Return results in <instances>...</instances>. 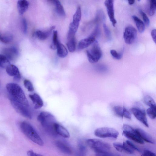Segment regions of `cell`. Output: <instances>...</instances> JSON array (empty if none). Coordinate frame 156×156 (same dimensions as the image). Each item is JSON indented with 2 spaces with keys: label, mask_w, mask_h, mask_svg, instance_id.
I'll return each instance as SVG.
<instances>
[{
  "label": "cell",
  "mask_w": 156,
  "mask_h": 156,
  "mask_svg": "<svg viewBox=\"0 0 156 156\" xmlns=\"http://www.w3.org/2000/svg\"><path fill=\"white\" fill-rule=\"evenodd\" d=\"M20 127L22 132L30 140L39 146H43V140L30 124L26 121L22 122Z\"/></svg>",
  "instance_id": "3"
},
{
  "label": "cell",
  "mask_w": 156,
  "mask_h": 156,
  "mask_svg": "<svg viewBox=\"0 0 156 156\" xmlns=\"http://www.w3.org/2000/svg\"><path fill=\"white\" fill-rule=\"evenodd\" d=\"M95 156H121L119 154L108 152L102 153H96Z\"/></svg>",
  "instance_id": "38"
},
{
  "label": "cell",
  "mask_w": 156,
  "mask_h": 156,
  "mask_svg": "<svg viewBox=\"0 0 156 156\" xmlns=\"http://www.w3.org/2000/svg\"><path fill=\"white\" fill-rule=\"evenodd\" d=\"M128 2L130 5L133 4L135 2V1L134 0H128Z\"/></svg>",
  "instance_id": "45"
},
{
  "label": "cell",
  "mask_w": 156,
  "mask_h": 156,
  "mask_svg": "<svg viewBox=\"0 0 156 156\" xmlns=\"http://www.w3.org/2000/svg\"><path fill=\"white\" fill-rule=\"evenodd\" d=\"M104 30L106 36L107 38L109 40L111 39L112 36L111 33L105 23L103 25Z\"/></svg>",
  "instance_id": "36"
},
{
  "label": "cell",
  "mask_w": 156,
  "mask_h": 156,
  "mask_svg": "<svg viewBox=\"0 0 156 156\" xmlns=\"http://www.w3.org/2000/svg\"><path fill=\"white\" fill-rule=\"evenodd\" d=\"M115 113L119 116L124 117L129 119L131 118V115L130 112L124 107L120 106H115L113 108Z\"/></svg>",
  "instance_id": "15"
},
{
  "label": "cell",
  "mask_w": 156,
  "mask_h": 156,
  "mask_svg": "<svg viewBox=\"0 0 156 156\" xmlns=\"http://www.w3.org/2000/svg\"><path fill=\"white\" fill-rule=\"evenodd\" d=\"M141 156H156L155 154L153 152L149 150H145Z\"/></svg>",
  "instance_id": "43"
},
{
  "label": "cell",
  "mask_w": 156,
  "mask_h": 156,
  "mask_svg": "<svg viewBox=\"0 0 156 156\" xmlns=\"http://www.w3.org/2000/svg\"><path fill=\"white\" fill-rule=\"evenodd\" d=\"M156 32L155 29H154L152 30L151 33V35L154 41L156 43Z\"/></svg>",
  "instance_id": "44"
},
{
  "label": "cell",
  "mask_w": 156,
  "mask_h": 156,
  "mask_svg": "<svg viewBox=\"0 0 156 156\" xmlns=\"http://www.w3.org/2000/svg\"><path fill=\"white\" fill-rule=\"evenodd\" d=\"M5 69L7 73L9 76L13 77L16 80L20 79L21 76L19 70L16 66L10 64Z\"/></svg>",
  "instance_id": "16"
},
{
  "label": "cell",
  "mask_w": 156,
  "mask_h": 156,
  "mask_svg": "<svg viewBox=\"0 0 156 156\" xmlns=\"http://www.w3.org/2000/svg\"><path fill=\"white\" fill-rule=\"evenodd\" d=\"M108 16L113 27L115 26L117 21L115 18L114 8V1L107 0L104 2Z\"/></svg>",
  "instance_id": "12"
},
{
  "label": "cell",
  "mask_w": 156,
  "mask_h": 156,
  "mask_svg": "<svg viewBox=\"0 0 156 156\" xmlns=\"http://www.w3.org/2000/svg\"><path fill=\"white\" fill-rule=\"evenodd\" d=\"M156 108L150 107L147 110V113L149 117L151 119H155L156 116Z\"/></svg>",
  "instance_id": "33"
},
{
  "label": "cell",
  "mask_w": 156,
  "mask_h": 156,
  "mask_svg": "<svg viewBox=\"0 0 156 156\" xmlns=\"http://www.w3.org/2000/svg\"><path fill=\"white\" fill-rule=\"evenodd\" d=\"M58 40V32L57 31H53L52 42L51 46V48L53 49H56L59 43Z\"/></svg>",
  "instance_id": "28"
},
{
  "label": "cell",
  "mask_w": 156,
  "mask_h": 156,
  "mask_svg": "<svg viewBox=\"0 0 156 156\" xmlns=\"http://www.w3.org/2000/svg\"><path fill=\"white\" fill-rule=\"evenodd\" d=\"M37 119L48 133L53 135L56 134L54 125L57 122L55 117L51 113L46 111L42 112L38 115Z\"/></svg>",
  "instance_id": "2"
},
{
  "label": "cell",
  "mask_w": 156,
  "mask_h": 156,
  "mask_svg": "<svg viewBox=\"0 0 156 156\" xmlns=\"http://www.w3.org/2000/svg\"><path fill=\"white\" fill-rule=\"evenodd\" d=\"M86 143L96 153L109 152L111 148L110 145L98 139H88L86 140Z\"/></svg>",
  "instance_id": "4"
},
{
  "label": "cell",
  "mask_w": 156,
  "mask_h": 156,
  "mask_svg": "<svg viewBox=\"0 0 156 156\" xmlns=\"http://www.w3.org/2000/svg\"><path fill=\"white\" fill-rule=\"evenodd\" d=\"M136 131L142 140L154 144L155 141L152 137L149 134L140 128L135 129Z\"/></svg>",
  "instance_id": "20"
},
{
  "label": "cell",
  "mask_w": 156,
  "mask_h": 156,
  "mask_svg": "<svg viewBox=\"0 0 156 156\" xmlns=\"http://www.w3.org/2000/svg\"><path fill=\"white\" fill-rule=\"evenodd\" d=\"M145 103L150 107L156 108L155 102L153 99L150 96L147 95L144 99Z\"/></svg>",
  "instance_id": "30"
},
{
  "label": "cell",
  "mask_w": 156,
  "mask_h": 156,
  "mask_svg": "<svg viewBox=\"0 0 156 156\" xmlns=\"http://www.w3.org/2000/svg\"><path fill=\"white\" fill-rule=\"evenodd\" d=\"M95 38L90 35L87 38L81 40L79 42L78 48L79 50H82L87 48L95 41Z\"/></svg>",
  "instance_id": "18"
},
{
  "label": "cell",
  "mask_w": 156,
  "mask_h": 156,
  "mask_svg": "<svg viewBox=\"0 0 156 156\" xmlns=\"http://www.w3.org/2000/svg\"><path fill=\"white\" fill-rule=\"evenodd\" d=\"M113 146L115 149L120 152L123 151L122 144L118 142H115L113 143Z\"/></svg>",
  "instance_id": "39"
},
{
  "label": "cell",
  "mask_w": 156,
  "mask_h": 156,
  "mask_svg": "<svg viewBox=\"0 0 156 156\" xmlns=\"http://www.w3.org/2000/svg\"><path fill=\"white\" fill-rule=\"evenodd\" d=\"M56 49L57 54L60 58H64L68 54V51L66 47L60 43L58 44Z\"/></svg>",
  "instance_id": "24"
},
{
  "label": "cell",
  "mask_w": 156,
  "mask_h": 156,
  "mask_svg": "<svg viewBox=\"0 0 156 156\" xmlns=\"http://www.w3.org/2000/svg\"><path fill=\"white\" fill-rule=\"evenodd\" d=\"M156 7V2L155 0H151L150 1V8L149 12V15H153L155 11Z\"/></svg>",
  "instance_id": "31"
},
{
  "label": "cell",
  "mask_w": 156,
  "mask_h": 156,
  "mask_svg": "<svg viewBox=\"0 0 156 156\" xmlns=\"http://www.w3.org/2000/svg\"><path fill=\"white\" fill-rule=\"evenodd\" d=\"M122 144L123 151L130 154L134 153V150L129 146L126 142H123Z\"/></svg>",
  "instance_id": "35"
},
{
  "label": "cell",
  "mask_w": 156,
  "mask_h": 156,
  "mask_svg": "<svg viewBox=\"0 0 156 156\" xmlns=\"http://www.w3.org/2000/svg\"><path fill=\"white\" fill-rule=\"evenodd\" d=\"M137 36L136 29L131 26H129L126 27L123 33V37L125 43L131 44L134 43Z\"/></svg>",
  "instance_id": "9"
},
{
  "label": "cell",
  "mask_w": 156,
  "mask_h": 156,
  "mask_svg": "<svg viewBox=\"0 0 156 156\" xmlns=\"http://www.w3.org/2000/svg\"><path fill=\"white\" fill-rule=\"evenodd\" d=\"M81 17V9L80 7L79 6L73 16L72 22L69 25V31L75 34L78 29Z\"/></svg>",
  "instance_id": "10"
},
{
  "label": "cell",
  "mask_w": 156,
  "mask_h": 156,
  "mask_svg": "<svg viewBox=\"0 0 156 156\" xmlns=\"http://www.w3.org/2000/svg\"><path fill=\"white\" fill-rule=\"evenodd\" d=\"M9 98L12 106L18 113L26 118L30 119H32V114L29 107L16 101L10 97Z\"/></svg>",
  "instance_id": "7"
},
{
  "label": "cell",
  "mask_w": 156,
  "mask_h": 156,
  "mask_svg": "<svg viewBox=\"0 0 156 156\" xmlns=\"http://www.w3.org/2000/svg\"><path fill=\"white\" fill-rule=\"evenodd\" d=\"M52 1L55 5L56 10L58 14L62 16H65L66 15L65 12L60 2L58 0H54Z\"/></svg>",
  "instance_id": "26"
},
{
  "label": "cell",
  "mask_w": 156,
  "mask_h": 156,
  "mask_svg": "<svg viewBox=\"0 0 156 156\" xmlns=\"http://www.w3.org/2000/svg\"><path fill=\"white\" fill-rule=\"evenodd\" d=\"M29 6L28 2L25 0H19L17 3V8L20 15H22L27 10Z\"/></svg>",
  "instance_id": "23"
},
{
  "label": "cell",
  "mask_w": 156,
  "mask_h": 156,
  "mask_svg": "<svg viewBox=\"0 0 156 156\" xmlns=\"http://www.w3.org/2000/svg\"><path fill=\"white\" fill-rule=\"evenodd\" d=\"M126 143L133 150H135L139 152L141 151L140 149L130 141L127 140L126 141Z\"/></svg>",
  "instance_id": "40"
},
{
  "label": "cell",
  "mask_w": 156,
  "mask_h": 156,
  "mask_svg": "<svg viewBox=\"0 0 156 156\" xmlns=\"http://www.w3.org/2000/svg\"><path fill=\"white\" fill-rule=\"evenodd\" d=\"M100 33V29L99 26L97 25L94 30L92 33L90 35V36H93L96 38V37L98 36Z\"/></svg>",
  "instance_id": "42"
},
{
  "label": "cell",
  "mask_w": 156,
  "mask_h": 156,
  "mask_svg": "<svg viewBox=\"0 0 156 156\" xmlns=\"http://www.w3.org/2000/svg\"><path fill=\"white\" fill-rule=\"evenodd\" d=\"M4 55L9 61H14L17 58L18 55L17 49L14 47L5 48L3 51Z\"/></svg>",
  "instance_id": "13"
},
{
  "label": "cell",
  "mask_w": 156,
  "mask_h": 156,
  "mask_svg": "<svg viewBox=\"0 0 156 156\" xmlns=\"http://www.w3.org/2000/svg\"><path fill=\"white\" fill-rule=\"evenodd\" d=\"M68 41L66 44L68 49L69 52H73L76 49V40L75 34L69 31L67 36Z\"/></svg>",
  "instance_id": "14"
},
{
  "label": "cell",
  "mask_w": 156,
  "mask_h": 156,
  "mask_svg": "<svg viewBox=\"0 0 156 156\" xmlns=\"http://www.w3.org/2000/svg\"><path fill=\"white\" fill-rule=\"evenodd\" d=\"M6 87L9 94V97L26 106L29 107L28 101L20 86L15 83H9L6 84Z\"/></svg>",
  "instance_id": "1"
},
{
  "label": "cell",
  "mask_w": 156,
  "mask_h": 156,
  "mask_svg": "<svg viewBox=\"0 0 156 156\" xmlns=\"http://www.w3.org/2000/svg\"><path fill=\"white\" fill-rule=\"evenodd\" d=\"M96 136L102 138H116L119 135L115 129L108 127H103L96 129L94 132Z\"/></svg>",
  "instance_id": "8"
},
{
  "label": "cell",
  "mask_w": 156,
  "mask_h": 156,
  "mask_svg": "<svg viewBox=\"0 0 156 156\" xmlns=\"http://www.w3.org/2000/svg\"><path fill=\"white\" fill-rule=\"evenodd\" d=\"M13 39L12 35L10 34H0V41L5 43H8L12 41Z\"/></svg>",
  "instance_id": "29"
},
{
  "label": "cell",
  "mask_w": 156,
  "mask_h": 156,
  "mask_svg": "<svg viewBox=\"0 0 156 156\" xmlns=\"http://www.w3.org/2000/svg\"><path fill=\"white\" fill-rule=\"evenodd\" d=\"M55 28V26L51 27L49 30L44 31L38 30L36 31L35 35L39 39L44 40L46 39Z\"/></svg>",
  "instance_id": "22"
},
{
  "label": "cell",
  "mask_w": 156,
  "mask_h": 156,
  "mask_svg": "<svg viewBox=\"0 0 156 156\" xmlns=\"http://www.w3.org/2000/svg\"><path fill=\"white\" fill-rule=\"evenodd\" d=\"M55 132L62 137L65 138H68L70 137V134L64 126L57 122L54 125Z\"/></svg>",
  "instance_id": "17"
},
{
  "label": "cell",
  "mask_w": 156,
  "mask_h": 156,
  "mask_svg": "<svg viewBox=\"0 0 156 156\" xmlns=\"http://www.w3.org/2000/svg\"><path fill=\"white\" fill-rule=\"evenodd\" d=\"M55 145L60 151L66 155H70L72 153L70 148L63 142L57 140L55 142Z\"/></svg>",
  "instance_id": "21"
},
{
  "label": "cell",
  "mask_w": 156,
  "mask_h": 156,
  "mask_svg": "<svg viewBox=\"0 0 156 156\" xmlns=\"http://www.w3.org/2000/svg\"><path fill=\"white\" fill-rule=\"evenodd\" d=\"M132 18L135 22L139 31L140 33L143 32L145 29V26L144 23L135 15L133 16Z\"/></svg>",
  "instance_id": "25"
},
{
  "label": "cell",
  "mask_w": 156,
  "mask_h": 156,
  "mask_svg": "<svg viewBox=\"0 0 156 156\" xmlns=\"http://www.w3.org/2000/svg\"><path fill=\"white\" fill-rule=\"evenodd\" d=\"M22 27L23 32L24 34H26L27 31V23L26 19L23 18L22 20Z\"/></svg>",
  "instance_id": "41"
},
{
  "label": "cell",
  "mask_w": 156,
  "mask_h": 156,
  "mask_svg": "<svg viewBox=\"0 0 156 156\" xmlns=\"http://www.w3.org/2000/svg\"><path fill=\"white\" fill-rule=\"evenodd\" d=\"M131 111L133 114L138 120L146 126L149 127L145 113L144 110L136 108H132L131 109Z\"/></svg>",
  "instance_id": "11"
},
{
  "label": "cell",
  "mask_w": 156,
  "mask_h": 156,
  "mask_svg": "<svg viewBox=\"0 0 156 156\" xmlns=\"http://www.w3.org/2000/svg\"><path fill=\"white\" fill-rule=\"evenodd\" d=\"M29 97L34 105V108L37 109L41 108L44 105L43 101L37 94L34 93L29 95Z\"/></svg>",
  "instance_id": "19"
},
{
  "label": "cell",
  "mask_w": 156,
  "mask_h": 156,
  "mask_svg": "<svg viewBox=\"0 0 156 156\" xmlns=\"http://www.w3.org/2000/svg\"><path fill=\"white\" fill-rule=\"evenodd\" d=\"M122 134L127 138L140 144L144 143V141L140 138L135 129L127 124L123 125Z\"/></svg>",
  "instance_id": "6"
},
{
  "label": "cell",
  "mask_w": 156,
  "mask_h": 156,
  "mask_svg": "<svg viewBox=\"0 0 156 156\" xmlns=\"http://www.w3.org/2000/svg\"><path fill=\"white\" fill-rule=\"evenodd\" d=\"M23 84L25 87L29 91L32 92L34 90V88L32 83L28 80H25Z\"/></svg>",
  "instance_id": "32"
},
{
  "label": "cell",
  "mask_w": 156,
  "mask_h": 156,
  "mask_svg": "<svg viewBox=\"0 0 156 156\" xmlns=\"http://www.w3.org/2000/svg\"><path fill=\"white\" fill-rule=\"evenodd\" d=\"M9 61L3 54H0V66L3 68H6L10 64Z\"/></svg>",
  "instance_id": "27"
},
{
  "label": "cell",
  "mask_w": 156,
  "mask_h": 156,
  "mask_svg": "<svg viewBox=\"0 0 156 156\" xmlns=\"http://www.w3.org/2000/svg\"><path fill=\"white\" fill-rule=\"evenodd\" d=\"M89 61L91 63L97 62L102 56V52L98 42L95 41L90 49L86 51Z\"/></svg>",
  "instance_id": "5"
},
{
  "label": "cell",
  "mask_w": 156,
  "mask_h": 156,
  "mask_svg": "<svg viewBox=\"0 0 156 156\" xmlns=\"http://www.w3.org/2000/svg\"><path fill=\"white\" fill-rule=\"evenodd\" d=\"M140 13L142 16L144 23L147 26H149L150 24V21L148 16L144 12L142 11H140Z\"/></svg>",
  "instance_id": "37"
},
{
  "label": "cell",
  "mask_w": 156,
  "mask_h": 156,
  "mask_svg": "<svg viewBox=\"0 0 156 156\" xmlns=\"http://www.w3.org/2000/svg\"><path fill=\"white\" fill-rule=\"evenodd\" d=\"M110 53L113 57L116 59H120L122 57V53H118L115 50H111L110 51Z\"/></svg>",
  "instance_id": "34"
}]
</instances>
